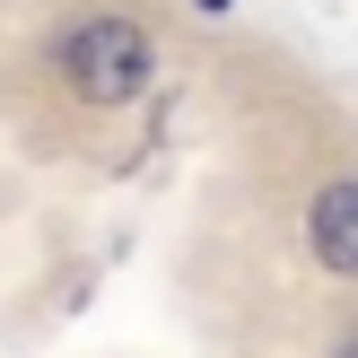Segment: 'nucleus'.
I'll return each instance as SVG.
<instances>
[{
	"mask_svg": "<svg viewBox=\"0 0 358 358\" xmlns=\"http://www.w3.org/2000/svg\"><path fill=\"white\" fill-rule=\"evenodd\" d=\"M52 62H62V79H70L79 105H131L149 87V70H157V44H149L140 17H79Z\"/></svg>",
	"mask_w": 358,
	"mask_h": 358,
	"instance_id": "1",
	"label": "nucleus"
},
{
	"mask_svg": "<svg viewBox=\"0 0 358 358\" xmlns=\"http://www.w3.org/2000/svg\"><path fill=\"white\" fill-rule=\"evenodd\" d=\"M306 245H315V262H324V271L358 280V184H324V192H315Z\"/></svg>",
	"mask_w": 358,
	"mask_h": 358,
	"instance_id": "2",
	"label": "nucleus"
},
{
	"mask_svg": "<svg viewBox=\"0 0 358 358\" xmlns=\"http://www.w3.org/2000/svg\"><path fill=\"white\" fill-rule=\"evenodd\" d=\"M201 9H210V17H219V9H227V0H201Z\"/></svg>",
	"mask_w": 358,
	"mask_h": 358,
	"instance_id": "3",
	"label": "nucleus"
}]
</instances>
